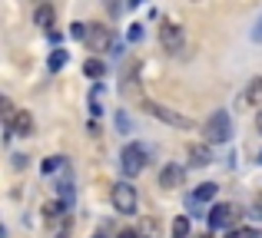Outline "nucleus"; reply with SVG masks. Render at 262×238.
<instances>
[{"mask_svg": "<svg viewBox=\"0 0 262 238\" xmlns=\"http://www.w3.org/2000/svg\"><path fill=\"white\" fill-rule=\"evenodd\" d=\"M60 195H63L67 205H73V182H70V175H63V179H60Z\"/></svg>", "mask_w": 262, "mask_h": 238, "instance_id": "6ab92c4d", "label": "nucleus"}, {"mask_svg": "<svg viewBox=\"0 0 262 238\" xmlns=\"http://www.w3.org/2000/svg\"><path fill=\"white\" fill-rule=\"evenodd\" d=\"M256 129L262 133V110H259V116H256Z\"/></svg>", "mask_w": 262, "mask_h": 238, "instance_id": "c756f323", "label": "nucleus"}, {"mask_svg": "<svg viewBox=\"0 0 262 238\" xmlns=\"http://www.w3.org/2000/svg\"><path fill=\"white\" fill-rule=\"evenodd\" d=\"M252 40H256V43H262V17H259V23H256V30H252Z\"/></svg>", "mask_w": 262, "mask_h": 238, "instance_id": "bb28decb", "label": "nucleus"}, {"mask_svg": "<svg viewBox=\"0 0 262 238\" xmlns=\"http://www.w3.org/2000/svg\"><path fill=\"white\" fill-rule=\"evenodd\" d=\"M126 40H129V43H140V40H143V27H140V23H133V27L126 30Z\"/></svg>", "mask_w": 262, "mask_h": 238, "instance_id": "5701e85b", "label": "nucleus"}, {"mask_svg": "<svg viewBox=\"0 0 262 238\" xmlns=\"http://www.w3.org/2000/svg\"><path fill=\"white\" fill-rule=\"evenodd\" d=\"M93 238H106V232H96V235H93Z\"/></svg>", "mask_w": 262, "mask_h": 238, "instance_id": "2f4dec72", "label": "nucleus"}, {"mask_svg": "<svg viewBox=\"0 0 262 238\" xmlns=\"http://www.w3.org/2000/svg\"><path fill=\"white\" fill-rule=\"evenodd\" d=\"M70 37L73 40H86L90 37V23H80V20H77V23L70 27Z\"/></svg>", "mask_w": 262, "mask_h": 238, "instance_id": "aec40b11", "label": "nucleus"}, {"mask_svg": "<svg viewBox=\"0 0 262 238\" xmlns=\"http://www.w3.org/2000/svg\"><path fill=\"white\" fill-rule=\"evenodd\" d=\"M33 133V116L30 113H17L10 122H7V136H30Z\"/></svg>", "mask_w": 262, "mask_h": 238, "instance_id": "9d476101", "label": "nucleus"}, {"mask_svg": "<svg viewBox=\"0 0 262 238\" xmlns=\"http://www.w3.org/2000/svg\"><path fill=\"white\" fill-rule=\"evenodd\" d=\"M70 228H73V222L63 219V222H60V228H57V238H70Z\"/></svg>", "mask_w": 262, "mask_h": 238, "instance_id": "a878e982", "label": "nucleus"}, {"mask_svg": "<svg viewBox=\"0 0 262 238\" xmlns=\"http://www.w3.org/2000/svg\"><path fill=\"white\" fill-rule=\"evenodd\" d=\"M256 219H262V205H259V208H256Z\"/></svg>", "mask_w": 262, "mask_h": 238, "instance_id": "7c9ffc66", "label": "nucleus"}, {"mask_svg": "<svg viewBox=\"0 0 262 238\" xmlns=\"http://www.w3.org/2000/svg\"><path fill=\"white\" fill-rule=\"evenodd\" d=\"M100 96H103V86H96V90H93V96H90V110H93V116H100V113H103Z\"/></svg>", "mask_w": 262, "mask_h": 238, "instance_id": "4be33fe9", "label": "nucleus"}, {"mask_svg": "<svg viewBox=\"0 0 262 238\" xmlns=\"http://www.w3.org/2000/svg\"><path fill=\"white\" fill-rule=\"evenodd\" d=\"M229 238H259L256 228H236V232H229Z\"/></svg>", "mask_w": 262, "mask_h": 238, "instance_id": "393cba45", "label": "nucleus"}, {"mask_svg": "<svg viewBox=\"0 0 262 238\" xmlns=\"http://www.w3.org/2000/svg\"><path fill=\"white\" fill-rule=\"evenodd\" d=\"M60 166H63V159H60V155H50V159H43V166H40V169H43V175H50V172H57Z\"/></svg>", "mask_w": 262, "mask_h": 238, "instance_id": "412c9836", "label": "nucleus"}, {"mask_svg": "<svg viewBox=\"0 0 262 238\" xmlns=\"http://www.w3.org/2000/svg\"><path fill=\"white\" fill-rule=\"evenodd\" d=\"M186 159H189V166L203 169V166L212 162V152H209V146H203V142H189V146H186Z\"/></svg>", "mask_w": 262, "mask_h": 238, "instance_id": "6e6552de", "label": "nucleus"}, {"mask_svg": "<svg viewBox=\"0 0 262 238\" xmlns=\"http://www.w3.org/2000/svg\"><path fill=\"white\" fill-rule=\"evenodd\" d=\"M259 162H262V152H259Z\"/></svg>", "mask_w": 262, "mask_h": 238, "instance_id": "473e14b6", "label": "nucleus"}, {"mask_svg": "<svg viewBox=\"0 0 262 238\" xmlns=\"http://www.w3.org/2000/svg\"><path fill=\"white\" fill-rule=\"evenodd\" d=\"M206 136H209V142H229L232 136V122H229V113L226 110H216L206 122Z\"/></svg>", "mask_w": 262, "mask_h": 238, "instance_id": "20e7f679", "label": "nucleus"}, {"mask_svg": "<svg viewBox=\"0 0 262 238\" xmlns=\"http://www.w3.org/2000/svg\"><path fill=\"white\" fill-rule=\"evenodd\" d=\"M143 106H146V113H149V116H156V119L169 122V126H176V129H192V126H196V122H192L189 116H183V113L169 110V106H160V103H153V99H143Z\"/></svg>", "mask_w": 262, "mask_h": 238, "instance_id": "7ed1b4c3", "label": "nucleus"}, {"mask_svg": "<svg viewBox=\"0 0 262 238\" xmlns=\"http://www.w3.org/2000/svg\"><path fill=\"white\" fill-rule=\"evenodd\" d=\"M63 63H67V50H53V53H50V60H47V66H50V73L63 70Z\"/></svg>", "mask_w": 262, "mask_h": 238, "instance_id": "a211bd4d", "label": "nucleus"}, {"mask_svg": "<svg viewBox=\"0 0 262 238\" xmlns=\"http://www.w3.org/2000/svg\"><path fill=\"white\" fill-rule=\"evenodd\" d=\"M183 182H186V169H183V166L166 162V166L160 169V186H163V189H176V186H183Z\"/></svg>", "mask_w": 262, "mask_h": 238, "instance_id": "0eeeda50", "label": "nucleus"}, {"mask_svg": "<svg viewBox=\"0 0 262 238\" xmlns=\"http://www.w3.org/2000/svg\"><path fill=\"white\" fill-rule=\"evenodd\" d=\"M140 4H146V0H126V7H140Z\"/></svg>", "mask_w": 262, "mask_h": 238, "instance_id": "c85d7f7f", "label": "nucleus"}, {"mask_svg": "<svg viewBox=\"0 0 262 238\" xmlns=\"http://www.w3.org/2000/svg\"><path fill=\"white\" fill-rule=\"evenodd\" d=\"M140 235H143V238H160V222L146 215V219L140 222Z\"/></svg>", "mask_w": 262, "mask_h": 238, "instance_id": "4468645a", "label": "nucleus"}, {"mask_svg": "<svg viewBox=\"0 0 262 238\" xmlns=\"http://www.w3.org/2000/svg\"><path fill=\"white\" fill-rule=\"evenodd\" d=\"M83 73H86L90 80H100L103 73H106V66H103L100 60H86V63H83Z\"/></svg>", "mask_w": 262, "mask_h": 238, "instance_id": "dca6fc26", "label": "nucleus"}, {"mask_svg": "<svg viewBox=\"0 0 262 238\" xmlns=\"http://www.w3.org/2000/svg\"><path fill=\"white\" fill-rule=\"evenodd\" d=\"M120 166H123V172H126V175H133V179H136V175L146 169V146H140V142H129V146H123Z\"/></svg>", "mask_w": 262, "mask_h": 238, "instance_id": "f03ea898", "label": "nucleus"}, {"mask_svg": "<svg viewBox=\"0 0 262 238\" xmlns=\"http://www.w3.org/2000/svg\"><path fill=\"white\" fill-rule=\"evenodd\" d=\"M173 238H189V219L186 215L173 219Z\"/></svg>", "mask_w": 262, "mask_h": 238, "instance_id": "f3484780", "label": "nucleus"}, {"mask_svg": "<svg viewBox=\"0 0 262 238\" xmlns=\"http://www.w3.org/2000/svg\"><path fill=\"white\" fill-rule=\"evenodd\" d=\"M206 238H212V235H206Z\"/></svg>", "mask_w": 262, "mask_h": 238, "instance_id": "72a5a7b5", "label": "nucleus"}, {"mask_svg": "<svg viewBox=\"0 0 262 238\" xmlns=\"http://www.w3.org/2000/svg\"><path fill=\"white\" fill-rule=\"evenodd\" d=\"M113 40V33H110V27H100V23H90V37H86V43L93 46V50H103V46Z\"/></svg>", "mask_w": 262, "mask_h": 238, "instance_id": "9b49d317", "label": "nucleus"}, {"mask_svg": "<svg viewBox=\"0 0 262 238\" xmlns=\"http://www.w3.org/2000/svg\"><path fill=\"white\" fill-rule=\"evenodd\" d=\"M120 238H143L140 232H120Z\"/></svg>", "mask_w": 262, "mask_h": 238, "instance_id": "cd10ccee", "label": "nucleus"}, {"mask_svg": "<svg viewBox=\"0 0 262 238\" xmlns=\"http://www.w3.org/2000/svg\"><path fill=\"white\" fill-rule=\"evenodd\" d=\"M116 129H120V133H129V116H126V110L116 113Z\"/></svg>", "mask_w": 262, "mask_h": 238, "instance_id": "b1692460", "label": "nucleus"}, {"mask_svg": "<svg viewBox=\"0 0 262 238\" xmlns=\"http://www.w3.org/2000/svg\"><path fill=\"white\" fill-rule=\"evenodd\" d=\"M33 20H37V27H43V30H53V20H57V10H53L50 4H43V7H37Z\"/></svg>", "mask_w": 262, "mask_h": 238, "instance_id": "f8f14e48", "label": "nucleus"}, {"mask_svg": "<svg viewBox=\"0 0 262 238\" xmlns=\"http://www.w3.org/2000/svg\"><path fill=\"white\" fill-rule=\"evenodd\" d=\"M160 43H163L166 53L179 57V53L186 50V30L176 23V20H163V23H160Z\"/></svg>", "mask_w": 262, "mask_h": 238, "instance_id": "f257e3e1", "label": "nucleus"}, {"mask_svg": "<svg viewBox=\"0 0 262 238\" xmlns=\"http://www.w3.org/2000/svg\"><path fill=\"white\" fill-rule=\"evenodd\" d=\"M236 215H239L236 205H229V202H216L206 219H209V228H229L232 222H236Z\"/></svg>", "mask_w": 262, "mask_h": 238, "instance_id": "423d86ee", "label": "nucleus"}, {"mask_svg": "<svg viewBox=\"0 0 262 238\" xmlns=\"http://www.w3.org/2000/svg\"><path fill=\"white\" fill-rule=\"evenodd\" d=\"M216 192H219L216 182H203V186L192 192V199H196V202H212V199H216Z\"/></svg>", "mask_w": 262, "mask_h": 238, "instance_id": "ddd939ff", "label": "nucleus"}, {"mask_svg": "<svg viewBox=\"0 0 262 238\" xmlns=\"http://www.w3.org/2000/svg\"><path fill=\"white\" fill-rule=\"evenodd\" d=\"M113 208L120 215H133L136 212V189L129 182H116L113 186Z\"/></svg>", "mask_w": 262, "mask_h": 238, "instance_id": "39448f33", "label": "nucleus"}, {"mask_svg": "<svg viewBox=\"0 0 262 238\" xmlns=\"http://www.w3.org/2000/svg\"><path fill=\"white\" fill-rule=\"evenodd\" d=\"M239 103L243 106H262V76H252L246 83V90L239 93Z\"/></svg>", "mask_w": 262, "mask_h": 238, "instance_id": "1a4fd4ad", "label": "nucleus"}, {"mask_svg": "<svg viewBox=\"0 0 262 238\" xmlns=\"http://www.w3.org/2000/svg\"><path fill=\"white\" fill-rule=\"evenodd\" d=\"M67 208H70L67 202H47V205H43V215L53 222V219H63V212H67Z\"/></svg>", "mask_w": 262, "mask_h": 238, "instance_id": "2eb2a0df", "label": "nucleus"}]
</instances>
